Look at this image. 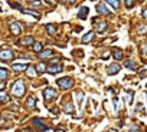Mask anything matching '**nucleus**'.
Segmentation results:
<instances>
[{
	"label": "nucleus",
	"instance_id": "nucleus-14",
	"mask_svg": "<svg viewBox=\"0 0 147 132\" xmlns=\"http://www.w3.org/2000/svg\"><path fill=\"white\" fill-rule=\"evenodd\" d=\"M87 16H88V7L82 6V7H81V10H80V13H78V17H80L81 20H85V19H87Z\"/></svg>",
	"mask_w": 147,
	"mask_h": 132
},
{
	"label": "nucleus",
	"instance_id": "nucleus-22",
	"mask_svg": "<svg viewBox=\"0 0 147 132\" xmlns=\"http://www.w3.org/2000/svg\"><path fill=\"white\" fill-rule=\"evenodd\" d=\"M113 56H114V59H115V60H121V59H123V52H121L120 49H114Z\"/></svg>",
	"mask_w": 147,
	"mask_h": 132
},
{
	"label": "nucleus",
	"instance_id": "nucleus-4",
	"mask_svg": "<svg viewBox=\"0 0 147 132\" xmlns=\"http://www.w3.org/2000/svg\"><path fill=\"white\" fill-rule=\"evenodd\" d=\"M63 71V68L59 65V63H55V65H51L49 68H46V72L51 73V75H56V73H61Z\"/></svg>",
	"mask_w": 147,
	"mask_h": 132
},
{
	"label": "nucleus",
	"instance_id": "nucleus-37",
	"mask_svg": "<svg viewBox=\"0 0 147 132\" xmlns=\"http://www.w3.org/2000/svg\"><path fill=\"white\" fill-rule=\"evenodd\" d=\"M52 113H56V115H58V113H59V109H58V108H52Z\"/></svg>",
	"mask_w": 147,
	"mask_h": 132
},
{
	"label": "nucleus",
	"instance_id": "nucleus-13",
	"mask_svg": "<svg viewBox=\"0 0 147 132\" xmlns=\"http://www.w3.org/2000/svg\"><path fill=\"white\" fill-rule=\"evenodd\" d=\"M104 2H105L107 5H110L113 9H115V10L120 9V0H104Z\"/></svg>",
	"mask_w": 147,
	"mask_h": 132
},
{
	"label": "nucleus",
	"instance_id": "nucleus-6",
	"mask_svg": "<svg viewBox=\"0 0 147 132\" xmlns=\"http://www.w3.org/2000/svg\"><path fill=\"white\" fill-rule=\"evenodd\" d=\"M28 63H13L12 65V69L15 71V72H20V71H26L28 69Z\"/></svg>",
	"mask_w": 147,
	"mask_h": 132
},
{
	"label": "nucleus",
	"instance_id": "nucleus-9",
	"mask_svg": "<svg viewBox=\"0 0 147 132\" xmlns=\"http://www.w3.org/2000/svg\"><path fill=\"white\" fill-rule=\"evenodd\" d=\"M10 32H12L13 35H20V32H22V27H20V25H19L18 22H13V23H10Z\"/></svg>",
	"mask_w": 147,
	"mask_h": 132
},
{
	"label": "nucleus",
	"instance_id": "nucleus-23",
	"mask_svg": "<svg viewBox=\"0 0 147 132\" xmlns=\"http://www.w3.org/2000/svg\"><path fill=\"white\" fill-rule=\"evenodd\" d=\"M26 103H28V108H29V109H33V108L36 106V99H35L33 96H30V98H28V102H26Z\"/></svg>",
	"mask_w": 147,
	"mask_h": 132
},
{
	"label": "nucleus",
	"instance_id": "nucleus-38",
	"mask_svg": "<svg viewBox=\"0 0 147 132\" xmlns=\"http://www.w3.org/2000/svg\"><path fill=\"white\" fill-rule=\"evenodd\" d=\"M141 15H143V17H144V19H147V9H144Z\"/></svg>",
	"mask_w": 147,
	"mask_h": 132
},
{
	"label": "nucleus",
	"instance_id": "nucleus-16",
	"mask_svg": "<svg viewBox=\"0 0 147 132\" xmlns=\"http://www.w3.org/2000/svg\"><path fill=\"white\" fill-rule=\"evenodd\" d=\"M35 69H36L38 73H43V72H46V65H45L43 62H40V63H38V65L35 66Z\"/></svg>",
	"mask_w": 147,
	"mask_h": 132
},
{
	"label": "nucleus",
	"instance_id": "nucleus-45",
	"mask_svg": "<svg viewBox=\"0 0 147 132\" xmlns=\"http://www.w3.org/2000/svg\"><path fill=\"white\" fill-rule=\"evenodd\" d=\"M0 10H2V9H0Z\"/></svg>",
	"mask_w": 147,
	"mask_h": 132
},
{
	"label": "nucleus",
	"instance_id": "nucleus-5",
	"mask_svg": "<svg viewBox=\"0 0 147 132\" xmlns=\"http://www.w3.org/2000/svg\"><path fill=\"white\" fill-rule=\"evenodd\" d=\"M9 59H13V52L10 49H3V50H0V60H9Z\"/></svg>",
	"mask_w": 147,
	"mask_h": 132
},
{
	"label": "nucleus",
	"instance_id": "nucleus-2",
	"mask_svg": "<svg viewBox=\"0 0 147 132\" xmlns=\"http://www.w3.org/2000/svg\"><path fill=\"white\" fill-rule=\"evenodd\" d=\"M58 85H59L61 88H63V89H69V88L74 86V81H72L71 78H62V79L58 81Z\"/></svg>",
	"mask_w": 147,
	"mask_h": 132
},
{
	"label": "nucleus",
	"instance_id": "nucleus-3",
	"mask_svg": "<svg viewBox=\"0 0 147 132\" xmlns=\"http://www.w3.org/2000/svg\"><path fill=\"white\" fill-rule=\"evenodd\" d=\"M56 95H58V92H56L53 88H46V89L43 91V98H45V101H51V99L56 98Z\"/></svg>",
	"mask_w": 147,
	"mask_h": 132
},
{
	"label": "nucleus",
	"instance_id": "nucleus-11",
	"mask_svg": "<svg viewBox=\"0 0 147 132\" xmlns=\"http://www.w3.org/2000/svg\"><path fill=\"white\" fill-rule=\"evenodd\" d=\"M45 29H46V32H48L49 36H55V33H56V26H55V25L48 23V25L45 26Z\"/></svg>",
	"mask_w": 147,
	"mask_h": 132
},
{
	"label": "nucleus",
	"instance_id": "nucleus-18",
	"mask_svg": "<svg viewBox=\"0 0 147 132\" xmlns=\"http://www.w3.org/2000/svg\"><path fill=\"white\" fill-rule=\"evenodd\" d=\"M22 12H23V13H26V15H32L36 20H38V19H40V15H39V13H36V12H33V10H30V9H22Z\"/></svg>",
	"mask_w": 147,
	"mask_h": 132
},
{
	"label": "nucleus",
	"instance_id": "nucleus-34",
	"mask_svg": "<svg viewBox=\"0 0 147 132\" xmlns=\"http://www.w3.org/2000/svg\"><path fill=\"white\" fill-rule=\"evenodd\" d=\"M5 86H6V82L5 81H0V91H3Z\"/></svg>",
	"mask_w": 147,
	"mask_h": 132
},
{
	"label": "nucleus",
	"instance_id": "nucleus-44",
	"mask_svg": "<svg viewBox=\"0 0 147 132\" xmlns=\"http://www.w3.org/2000/svg\"><path fill=\"white\" fill-rule=\"evenodd\" d=\"M146 88H147V85H146Z\"/></svg>",
	"mask_w": 147,
	"mask_h": 132
},
{
	"label": "nucleus",
	"instance_id": "nucleus-33",
	"mask_svg": "<svg viewBox=\"0 0 147 132\" xmlns=\"http://www.w3.org/2000/svg\"><path fill=\"white\" fill-rule=\"evenodd\" d=\"M59 62H61V57H58V56L51 59V65H55V63H59Z\"/></svg>",
	"mask_w": 147,
	"mask_h": 132
},
{
	"label": "nucleus",
	"instance_id": "nucleus-28",
	"mask_svg": "<svg viewBox=\"0 0 147 132\" xmlns=\"http://www.w3.org/2000/svg\"><path fill=\"white\" fill-rule=\"evenodd\" d=\"M30 6L32 7H39V6H42V2H39V0H30Z\"/></svg>",
	"mask_w": 147,
	"mask_h": 132
},
{
	"label": "nucleus",
	"instance_id": "nucleus-31",
	"mask_svg": "<svg viewBox=\"0 0 147 132\" xmlns=\"http://www.w3.org/2000/svg\"><path fill=\"white\" fill-rule=\"evenodd\" d=\"M77 99H78V102L81 103L82 99H84V92H80V91H78V92H77Z\"/></svg>",
	"mask_w": 147,
	"mask_h": 132
},
{
	"label": "nucleus",
	"instance_id": "nucleus-1",
	"mask_svg": "<svg viewBox=\"0 0 147 132\" xmlns=\"http://www.w3.org/2000/svg\"><path fill=\"white\" fill-rule=\"evenodd\" d=\"M25 92H26V86H25L23 79H18L12 86V95L16 98H22L25 95Z\"/></svg>",
	"mask_w": 147,
	"mask_h": 132
},
{
	"label": "nucleus",
	"instance_id": "nucleus-21",
	"mask_svg": "<svg viewBox=\"0 0 147 132\" xmlns=\"http://www.w3.org/2000/svg\"><path fill=\"white\" fill-rule=\"evenodd\" d=\"M63 111H65L66 113H74V106H72V103H71V102L63 103Z\"/></svg>",
	"mask_w": 147,
	"mask_h": 132
},
{
	"label": "nucleus",
	"instance_id": "nucleus-15",
	"mask_svg": "<svg viewBox=\"0 0 147 132\" xmlns=\"http://www.w3.org/2000/svg\"><path fill=\"white\" fill-rule=\"evenodd\" d=\"M52 55H53V52L49 50V49H48V50H40V52H39V57H40V59H48V57L52 56Z\"/></svg>",
	"mask_w": 147,
	"mask_h": 132
},
{
	"label": "nucleus",
	"instance_id": "nucleus-36",
	"mask_svg": "<svg viewBox=\"0 0 147 132\" xmlns=\"http://www.w3.org/2000/svg\"><path fill=\"white\" fill-rule=\"evenodd\" d=\"M147 76V71H141L140 72V78H146Z\"/></svg>",
	"mask_w": 147,
	"mask_h": 132
},
{
	"label": "nucleus",
	"instance_id": "nucleus-29",
	"mask_svg": "<svg viewBox=\"0 0 147 132\" xmlns=\"http://www.w3.org/2000/svg\"><path fill=\"white\" fill-rule=\"evenodd\" d=\"M7 101H9L7 95L5 92H0V102H7Z\"/></svg>",
	"mask_w": 147,
	"mask_h": 132
},
{
	"label": "nucleus",
	"instance_id": "nucleus-39",
	"mask_svg": "<svg viewBox=\"0 0 147 132\" xmlns=\"http://www.w3.org/2000/svg\"><path fill=\"white\" fill-rule=\"evenodd\" d=\"M130 131H138V128H137V126H136V125H133V126H131V128H130Z\"/></svg>",
	"mask_w": 147,
	"mask_h": 132
},
{
	"label": "nucleus",
	"instance_id": "nucleus-19",
	"mask_svg": "<svg viewBox=\"0 0 147 132\" xmlns=\"http://www.w3.org/2000/svg\"><path fill=\"white\" fill-rule=\"evenodd\" d=\"M26 73H28L29 78H36V76H38L36 69H35V68H29V66H28V69H26Z\"/></svg>",
	"mask_w": 147,
	"mask_h": 132
},
{
	"label": "nucleus",
	"instance_id": "nucleus-43",
	"mask_svg": "<svg viewBox=\"0 0 147 132\" xmlns=\"http://www.w3.org/2000/svg\"><path fill=\"white\" fill-rule=\"evenodd\" d=\"M61 2H66V0H61Z\"/></svg>",
	"mask_w": 147,
	"mask_h": 132
},
{
	"label": "nucleus",
	"instance_id": "nucleus-12",
	"mask_svg": "<svg viewBox=\"0 0 147 132\" xmlns=\"http://www.w3.org/2000/svg\"><path fill=\"white\" fill-rule=\"evenodd\" d=\"M94 36H95V33H94V32H88V33H85V36L82 37V43H84V45L90 43V42L94 39Z\"/></svg>",
	"mask_w": 147,
	"mask_h": 132
},
{
	"label": "nucleus",
	"instance_id": "nucleus-25",
	"mask_svg": "<svg viewBox=\"0 0 147 132\" xmlns=\"http://www.w3.org/2000/svg\"><path fill=\"white\" fill-rule=\"evenodd\" d=\"M32 46H33V52H36V53H39V52L43 49V45H42V43H39V42H35Z\"/></svg>",
	"mask_w": 147,
	"mask_h": 132
},
{
	"label": "nucleus",
	"instance_id": "nucleus-40",
	"mask_svg": "<svg viewBox=\"0 0 147 132\" xmlns=\"http://www.w3.org/2000/svg\"><path fill=\"white\" fill-rule=\"evenodd\" d=\"M143 53H144V55H147V45L143 47Z\"/></svg>",
	"mask_w": 147,
	"mask_h": 132
},
{
	"label": "nucleus",
	"instance_id": "nucleus-10",
	"mask_svg": "<svg viewBox=\"0 0 147 132\" xmlns=\"http://www.w3.org/2000/svg\"><path fill=\"white\" fill-rule=\"evenodd\" d=\"M118 72H120V65L114 63V65H110L108 66V71H107L108 75H117Z\"/></svg>",
	"mask_w": 147,
	"mask_h": 132
},
{
	"label": "nucleus",
	"instance_id": "nucleus-41",
	"mask_svg": "<svg viewBox=\"0 0 147 132\" xmlns=\"http://www.w3.org/2000/svg\"><path fill=\"white\" fill-rule=\"evenodd\" d=\"M69 2H71V3H75V2H77V0H69Z\"/></svg>",
	"mask_w": 147,
	"mask_h": 132
},
{
	"label": "nucleus",
	"instance_id": "nucleus-24",
	"mask_svg": "<svg viewBox=\"0 0 147 132\" xmlns=\"http://www.w3.org/2000/svg\"><path fill=\"white\" fill-rule=\"evenodd\" d=\"M124 66L127 69H131V71H136V63L133 62V60H125V63H124Z\"/></svg>",
	"mask_w": 147,
	"mask_h": 132
},
{
	"label": "nucleus",
	"instance_id": "nucleus-42",
	"mask_svg": "<svg viewBox=\"0 0 147 132\" xmlns=\"http://www.w3.org/2000/svg\"><path fill=\"white\" fill-rule=\"evenodd\" d=\"M146 99H147V92H146Z\"/></svg>",
	"mask_w": 147,
	"mask_h": 132
},
{
	"label": "nucleus",
	"instance_id": "nucleus-8",
	"mask_svg": "<svg viewBox=\"0 0 147 132\" xmlns=\"http://www.w3.org/2000/svg\"><path fill=\"white\" fill-rule=\"evenodd\" d=\"M97 12H98L100 15H104V16L110 15V10L107 9V6H105L104 3H98V5H97Z\"/></svg>",
	"mask_w": 147,
	"mask_h": 132
},
{
	"label": "nucleus",
	"instance_id": "nucleus-32",
	"mask_svg": "<svg viewBox=\"0 0 147 132\" xmlns=\"http://www.w3.org/2000/svg\"><path fill=\"white\" fill-rule=\"evenodd\" d=\"M138 32H140V33H144V32H147V26H146V25H141V26H138Z\"/></svg>",
	"mask_w": 147,
	"mask_h": 132
},
{
	"label": "nucleus",
	"instance_id": "nucleus-35",
	"mask_svg": "<svg viewBox=\"0 0 147 132\" xmlns=\"http://www.w3.org/2000/svg\"><path fill=\"white\" fill-rule=\"evenodd\" d=\"M138 112H144V106L143 105H137V108H136Z\"/></svg>",
	"mask_w": 147,
	"mask_h": 132
},
{
	"label": "nucleus",
	"instance_id": "nucleus-17",
	"mask_svg": "<svg viewBox=\"0 0 147 132\" xmlns=\"http://www.w3.org/2000/svg\"><path fill=\"white\" fill-rule=\"evenodd\" d=\"M35 43V39L32 37V36H28V37H25L23 40H22V45L23 46H32Z\"/></svg>",
	"mask_w": 147,
	"mask_h": 132
},
{
	"label": "nucleus",
	"instance_id": "nucleus-30",
	"mask_svg": "<svg viewBox=\"0 0 147 132\" xmlns=\"http://www.w3.org/2000/svg\"><path fill=\"white\" fill-rule=\"evenodd\" d=\"M124 3H125V7L127 9H131L134 6V0H124Z\"/></svg>",
	"mask_w": 147,
	"mask_h": 132
},
{
	"label": "nucleus",
	"instance_id": "nucleus-20",
	"mask_svg": "<svg viewBox=\"0 0 147 132\" xmlns=\"http://www.w3.org/2000/svg\"><path fill=\"white\" fill-rule=\"evenodd\" d=\"M105 30H107V23H105V22H100V23H97V32L102 33V32H105Z\"/></svg>",
	"mask_w": 147,
	"mask_h": 132
},
{
	"label": "nucleus",
	"instance_id": "nucleus-26",
	"mask_svg": "<svg viewBox=\"0 0 147 132\" xmlns=\"http://www.w3.org/2000/svg\"><path fill=\"white\" fill-rule=\"evenodd\" d=\"M7 76H9V72L5 68H0V81H5Z\"/></svg>",
	"mask_w": 147,
	"mask_h": 132
},
{
	"label": "nucleus",
	"instance_id": "nucleus-7",
	"mask_svg": "<svg viewBox=\"0 0 147 132\" xmlns=\"http://www.w3.org/2000/svg\"><path fill=\"white\" fill-rule=\"evenodd\" d=\"M33 125H36L38 129H40V131H51V129H49V128H48V126H46L39 118H33Z\"/></svg>",
	"mask_w": 147,
	"mask_h": 132
},
{
	"label": "nucleus",
	"instance_id": "nucleus-27",
	"mask_svg": "<svg viewBox=\"0 0 147 132\" xmlns=\"http://www.w3.org/2000/svg\"><path fill=\"white\" fill-rule=\"evenodd\" d=\"M133 96H134V93H133L131 91H128V92H127V96L124 98V99L127 101V103H128V105H131V102H133Z\"/></svg>",
	"mask_w": 147,
	"mask_h": 132
}]
</instances>
